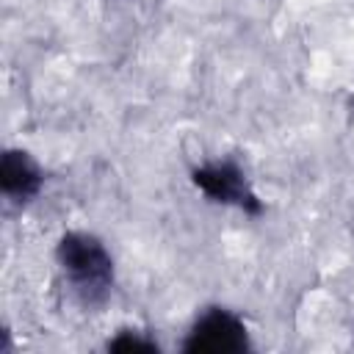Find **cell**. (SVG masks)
I'll return each instance as SVG.
<instances>
[{
  "label": "cell",
  "mask_w": 354,
  "mask_h": 354,
  "mask_svg": "<svg viewBox=\"0 0 354 354\" xmlns=\"http://www.w3.org/2000/svg\"><path fill=\"white\" fill-rule=\"evenodd\" d=\"M58 268L83 307H102L113 290V257L108 246L86 230H69L55 243Z\"/></svg>",
  "instance_id": "obj_1"
},
{
  "label": "cell",
  "mask_w": 354,
  "mask_h": 354,
  "mask_svg": "<svg viewBox=\"0 0 354 354\" xmlns=\"http://www.w3.org/2000/svg\"><path fill=\"white\" fill-rule=\"evenodd\" d=\"M180 348L185 354H243L252 348L249 326L227 307H207L194 318Z\"/></svg>",
  "instance_id": "obj_2"
},
{
  "label": "cell",
  "mask_w": 354,
  "mask_h": 354,
  "mask_svg": "<svg viewBox=\"0 0 354 354\" xmlns=\"http://www.w3.org/2000/svg\"><path fill=\"white\" fill-rule=\"evenodd\" d=\"M191 183L199 188V194H205L216 205L238 207L249 216L263 213V202L257 199L254 188L249 185V177H246L243 166L235 163L232 158L207 160V163L191 169Z\"/></svg>",
  "instance_id": "obj_3"
},
{
  "label": "cell",
  "mask_w": 354,
  "mask_h": 354,
  "mask_svg": "<svg viewBox=\"0 0 354 354\" xmlns=\"http://www.w3.org/2000/svg\"><path fill=\"white\" fill-rule=\"evenodd\" d=\"M44 185V171L36 158L25 149H6L0 158V191L14 205H28L39 196Z\"/></svg>",
  "instance_id": "obj_4"
},
{
  "label": "cell",
  "mask_w": 354,
  "mask_h": 354,
  "mask_svg": "<svg viewBox=\"0 0 354 354\" xmlns=\"http://www.w3.org/2000/svg\"><path fill=\"white\" fill-rule=\"evenodd\" d=\"M105 348L108 351H122V354H130V351H144V354H152V351H160V346H158V340L149 335V332H144V329H119L116 332V337H111L108 343H105Z\"/></svg>",
  "instance_id": "obj_5"
}]
</instances>
